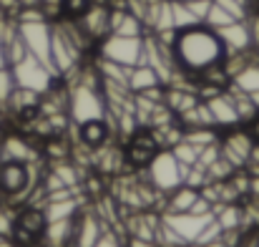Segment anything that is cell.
<instances>
[{
  "instance_id": "cell-1",
  "label": "cell",
  "mask_w": 259,
  "mask_h": 247,
  "mask_svg": "<svg viewBox=\"0 0 259 247\" xmlns=\"http://www.w3.org/2000/svg\"><path fill=\"white\" fill-rule=\"evenodd\" d=\"M171 53L176 68H181L191 76H199L201 71L224 63V58H227V48H224L219 33L204 23L176 30Z\"/></svg>"
},
{
  "instance_id": "cell-2",
  "label": "cell",
  "mask_w": 259,
  "mask_h": 247,
  "mask_svg": "<svg viewBox=\"0 0 259 247\" xmlns=\"http://www.w3.org/2000/svg\"><path fill=\"white\" fill-rule=\"evenodd\" d=\"M106 98L101 93L98 71H76V81L68 86V119L81 126L86 121L106 119Z\"/></svg>"
},
{
  "instance_id": "cell-3",
  "label": "cell",
  "mask_w": 259,
  "mask_h": 247,
  "mask_svg": "<svg viewBox=\"0 0 259 247\" xmlns=\"http://www.w3.org/2000/svg\"><path fill=\"white\" fill-rule=\"evenodd\" d=\"M189 166L179 164V159L171 154V149H159L151 162L146 164V174H149V184L161 192V194H169L176 187L184 184V177H186Z\"/></svg>"
},
{
  "instance_id": "cell-4",
  "label": "cell",
  "mask_w": 259,
  "mask_h": 247,
  "mask_svg": "<svg viewBox=\"0 0 259 247\" xmlns=\"http://www.w3.org/2000/svg\"><path fill=\"white\" fill-rule=\"evenodd\" d=\"M18 23V36L23 38L25 48L30 56H35L40 63H46L53 71L51 63V38H53V25L48 18H33V20H15ZM56 74V71H53Z\"/></svg>"
},
{
  "instance_id": "cell-5",
  "label": "cell",
  "mask_w": 259,
  "mask_h": 247,
  "mask_svg": "<svg viewBox=\"0 0 259 247\" xmlns=\"http://www.w3.org/2000/svg\"><path fill=\"white\" fill-rule=\"evenodd\" d=\"M141 53H144V36L134 38V36L108 33L106 38L98 41V58L113 61L118 66H126V68L141 63Z\"/></svg>"
},
{
  "instance_id": "cell-6",
  "label": "cell",
  "mask_w": 259,
  "mask_h": 247,
  "mask_svg": "<svg viewBox=\"0 0 259 247\" xmlns=\"http://www.w3.org/2000/svg\"><path fill=\"white\" fill-rule=\"evenodd\" d=\"M10 74H13V81L15 86H20V88H30V91H35V93H46L53 81H56V74L46 66V63H40L35 56H25L23 61H18V63H13L10 66Z\"/></svg>"
},
{
  "instance_id": "cell-7",
  "label": "cell",
  "mask_w": 259,
  "mask_h": 247,
  "mask_svg": "<svg viewBox=\"0 0 259 247\" xmlns=\"http://www.w3.org/2000/svg\"><path fill=\"white\" fill-rule=\"evenodd\" d=\"M33 164L23 162H0V192L13 197V202L28 199L33 192Z\"/></svg>"
},
{
  "instance_id": "cell-8",
  "label": "cell",
  "mask_w": 259,
  "mask_h": 247,
  "mask_svg": "<svg viewBox=\"0 0 259 247\" xmlns=\"http://www.w3.org/2000/svg\"><path fill=\"white\" fill-rule=\"evenodd\" d=\"M46 215L40 207H25L20 215H15V225H13V235L10 240L18 247H30L35 245L40 237H43V230H46Z\"/></svg>"
},
{
  "instance_id": "cell-9",
  "label": "cell",
  "mask_w": 259,
  "mask_h": 247,
  "mask_svg": "<svg viewBox=\"0 0 259 247\" xmlns=\"http://www.w3.org/2000/svg\"><path fill=\"white\" fill-rule=\"evenodd\" d=\"M76 23H78V28L83 30V36H86L88 41L93 43H98L101 38H106L108 33H111V5L108 3H103V0H96V3H88V8L78 15V18H73Z\"/></svg>"
},
{
  "instance_id": "cell-10",
  "label": "cell",
  "mask_w": 259,
  "mask_h": 247,
  "mask_svg": "<svg viewBox=\"0 0 259 247\" xmlns=\"http://www.w3.org/2000/svg\"><path fill=\"white\" fill-rule=\"evenodd\" d=\"M161 220L174 232L191 247L196 242L199 232L214 220V215H191V212H161Z\"/></svg>"
},
{
  "instance_id": "cell-11",
  "label": "cell",
  "mask_w": 259,
  "mask_h": 247,
  "mask_svg": "<svg viewBox=\"0 0 259 247\" xmlns=\"http://www.w3.org/2000/svg\"><path fill=\"white\" fill-rule=\"evenodd\" d=\"M252 147H254V139H252L249 131H229V134L219 142L222 157L234 166V169H244Z\"/></svg>"
},
{
  "instance_id": "cell-12",
  "label": "cell",
  "mask_w": 259,
  "mask_h": 247,
  "mask_svg": "<svg viewBox=\"0 0 259 247\" xmlns=\"http://www.w3.org/2000/svg\"><path fill=\"white\" fill-rule=\"evenodd\" d=\"M217 33H219V38L227 48V56L229 53H247V51L254 48V38H252V30H249L247 20H234V23L219 28Z\"/></svg>"
},
{
  "instance_id": "cell-13",
  "label": "cell",
  "mask_w": 259,
  "mask_h": 247,
  "mask_svg": "<svg viewBox=\"0 0 259 247\" xmlns=\"http://www.w3.org/2000/svg\"><path fill=\"white\" fill-rule=\"evenodd\" d=\"M206 106L211 111V119H214V126H222V129H232L239 124V114H237V106H234V98L232 93L224 88L219 93H214L211 98H206Z\"/></svg>"
},
{
  "instance_id": "cell-14",
  "label": "cell",
  "mask_w": 259,
  "mask_h": 247,
  "mask_svg": "<svg viewBox=\"0 0 259 247\" xmlns=\"http://www.w3.org/2000/svg\"><path fill=\"white\" fill-rule=\"evenodd\" d=\"M106 227H108V225H106L96 212L81 215V217L76 220V225H73V240H71V247H93Z\"/></svg>"
},
{
  "instance_id": "cell-15",
  "label": "cell",
  "mask_w": 259,
  "mask_h": 247,
  "mask_svg": "<svg viewBox=\"0 0 259 247\" xmlns=\"http://www.w3.org/2000/svg\"><path fill=\"white\" fill-rule=\"evenodd\" d=\"M156 152H159V147H156L151 131H136L123 154H126V162L131 166H146Z\"/></svg>"
},
{
  "instance_id": "cell-16",
  "label": "cell",
  "mask_w": 259,
  "mask_h": 247,
  "mask_svg": "<svg viewBox=\"0 0 259 247\" xmlns=\"http://www.w3.org/2000/svg\"><path fill=\"white\" fill-rule=\"evenodd\" d=\"M38 152L23 139V136H5L0 144V162H23V164H35Z\"/></svg>"
},
{
  "instance_id": "cell-17",
  "label": "cell",
  "mask_w": 259,
  "mask_h": 247,
  "mask_svg": "<svg viewBox=\"0 0 259 247\" xmlns=\"http://www.w3.org/2000/svg\"><path fill=\"white\" fill-rule=\"evenodd\" d=\"M111 33L116 36H134V38H141L146 36V25L139 15H134L131 10L126 8H111Z\"/></svg>"
},
{
  "instance_id": "cell-18",
  "label": "cell",
  "mask_w": 259,
  "mask_h": 247,
  "mask_svg": "<svg viewBox=\"0 0 259 247\" xmlns=\"http://www.w3.org/2000/svg\"><path fill=\"white\" fill-rule=\"evenodd\" d=\"M156 86H164V83H161L159 74H156L151 66L136 63V66L128 68V91H131V93H144V91L156 88Z\"/></svg>"
},
{
  "instance_id": "cell-19",
  "label": "cell",
  "mask_w": 259,
  "mask_h": 247,
  "mask_svg": "<svg viewBox=\"0 0 259 247\" xmlns=\"http://www.w3.org/2000/svg\"><path fill=\"white\" fill-rule=\"evenodd\" d=\"M78 136H81L83 147H88V149L93 152V149H101V147L108 142L111 129H108L106 119H98V121H86V124H81V126H78Z\"/></svg>"
},
{
  "instance_id": "cell-20",
  "label": "cell",
  "mask_w": 259,
  "mask_h": 247,
  "mask_svg": "<svg viewBox=\"0 0 259 247\" xmlns=\"http://www.w3.org/2000/svg\"><path fill=\"white\" fill-rule=\"evenodd\" d=\"M73 225H76V217H71V220H58V222H48L46 230H43L46 245L48 247L71 245V240H73Z\"/></svg>"
},
{
  "instance_id": "cell-21",
  "label": "cell",
  "mask_w": 259,
  "mask_h": 247,
  "mask_svg": "<svg viewBox=\"0 0 259 247\" xmlns=\"http://www.w3.org/2000/svg\"><path fill=\"white\" fill-rule=\"evenodd\" d=\"M229 86H234L237 91H244V93H257L259 91V58L249 61L242 71H237L232 79H229Z\"/></svg>"
},
{
  "instance_id": "cell-22",
  "label": "cell",
  "mask_w": 259,
  "mask_h": 247,
  "mask_svg": "<svg viewBox=\"0 0 259 247\" xmlns=\"http://www.w3.org/2000/svg\"><path fill=\"white\" fill-rule=\"evenodd\" d=\"M78 207H81V199H76V197H68V199H56V202H46L43 215H46V222L71 220V217H76V215H78Z\"/></svg>"
},
{
  "instance_id": "cell-23",
  "label": "cell",
  "mask_w": 259,
  "mask_h": 247,
  "mask_svg": "<svg viewBox=\"0 0 259 247\" xmlns=\"http://www.w3.org/2000/svg\"><path fill=\"white\" fill-rule=\"evenodd\" d=\"M196 197H199V189H191V187L181 184V187H176L174 192L166 194V209L164 212H189L191 204L196 202Z\"/></svg>"
},
{
  "instance_id": "cell-24",
  "label": "cell",
  "mask_w": 259,
  "mask_h": 247,
  "mask_svg": "<svg viewBox=\"0 0 259 247\" xmlns=\"http://www.w3.org/2000/svg\"><path fill=\"white\" fill-rule=\"evenodd\" d=\"M5 106H8V109H13L15 114H18V111H23V109L40 106V93H35V91H30V88H20V86H15Z\"/></svg>"
},
{
  "instance_id": "cell-25",
  "label": "cell",
  "mask_w": 259,
  "mask_h": 247,
  "mask_svg": "<svg viewBox=\"0 0 259 247\" xmlns=\"http://www.w3.org/2000/svg\"><path fill=\"white\" fill-rule=\"evenodd\" d=\"M171 3V20H174V30H184L191 25H199V20L191 15V10L186 8L184 0H169Z\"/></svg>"
},
{
  "instance_id": "cell-26",
  "label": "cell",
  "mask_w": 259,
  "mask_h": 247,
  "mask_svg": "<svg viewBox=\"0 0 259 247\" xmlns=\"http://www.w3.org/2000/svg\"><path fill=\"white\" fill-rule=\"evenodd\" d=\"M181 139H184V142H191V144H196V147H206V144L219 142L217 134H214V126H189V129H184Z\"/></svg>"
},
{
  "instance_id": "cell-27",
  "label": "cell",
  "mask_w": 259,
  "mask_h": 247,
  "mask_svg": "<svg viewBox=\"0 0 259 247\" xmlns=\"http://www.w3.org/2000/svg\"><path fill=\"white\" fill-rule=\"evenodd\" d=\"M201 149L204 147H196V144H191V142H176L171 147V154L179 159V164H186V166H191V164H196V159H199V154H201Z\"/></svg>"
},
{
  "instance_id": "cell-28",
  "label": "cell",
  "mask_w": 259,
  "mask_h": 247,
  "mask_svg": "<svg viewBox=\"0 0 259 247\" xmlns=\"http://www.w3.org/2000/svg\"><path fill=\"white\" fill-rule=\"evenodd\" d=\"M234 20H237V18H234L232 13H227L222 5H217V3L211 0V8H209V13H206V18H204V25H209V28L219 30V28H224V25L234 23Z\"/></svg>"
},
{
  "instance_id": "cell-29",
  "label": "cell",
  "mask_w": 259,
  "mask_h": 247,
  "mask_svg": "<svg viewBox=\"0 0 259 247\" xmlns=\"http://www.w3.org/2000/svg\"><path fill=\"white\" fill-rule=\"evenodd\" d=\"M206 174H209V179L211 182H224V179H229L232 174H234V166L229 164L222 154H219V159L214 162V164H209V169H206Z\"/></svg>"
},
{
  "instance_id": "cell-30",
  "label": "cell",
  "mask_w": 259,
  "mask_h": 247,
  "mask_svg": "<svg viewBox=\"0 0 259 247\" xmlns=\"http://www.w3.org/2000/svg\"><path fill=\"white\" fill-rule=\"evenodd\" d=\"M206 182H209V174H206L204 166H199V164L189 166V171H186V177H184V184H186V187H191V189H201Z\"/></svg>"
},
{
  "instance_id": "cell-31",
  "label": "cell",
  "mask_w": 259,
  "mask_h": 247,
  "mask_svg": "<svg viewBox=\"0 0 259 247\" xmlns=\"http://www.w3.org/2000/svg\"><path fill=\"white\" fill-rule=\"evenodd\" d=\"M224 235V230H222V225L217 222V220H211L201 232H199V237H196V242L191 247H201V245H209V242H214V240H219Z\"/></svg>"
},
{
  "instance_id": "cell-32",
  "label": "cell",
  "mask_w": 259,
  "mask_h": 247,
  "mask_svg": "<svg viewBox=\"0 0 259 247\" xmlns=\"http://www.w3.org/2000/svg\"><path fill=\"white\" fill-rule=\"evenodd\" d=\"M53 171L63 179L66 187H76L78 184V169L71 164H53Z\"/></svg>"
},
{
  "instance_id": "cell-33",
  "label": "cell",
  "mask_w": 259,
  "mask_h": 247,
  "mask_svg": "<svg viewBox=\"0 0 259 247\" xmlns=\"http://www.w3.org/2000/svg\"><path fill=\"white\" fill-rule=\"evenodd\" d=\"M186 3V8L191 10V15L199 20V23H204V18H206V13H209V8H211V0H184Z\"/></svg>"
},
{
  "instance_id": "cell-34",
  "label": "cell",
  "mask_w": 259,
  "mask_h": 247,
  "mask_svg": "<svg viewBox=\"0 0 259 247\" xmlns=\"http://www.w3.org/2000/svg\"><path fill=\"white\" fill-rule=\"evenodd\" d=\"M93 247H123V242H121V237L116 235V230L106 227V230L101 232V237L96 240V245Z\"/></svg>"
},
{
  "instance_id": "cell-35",
  "label": "cell",
  "mask_w": 259,
  "mask_h": 247,
  "mask_svg": "<svg viewBox=\"0 0 259 247\" xmlns=\"http://www.w3.org/2000/svg\"><path fill=\"white\" fill-rule=\"evenodd\" d=\"M40 10L43 15L51 20V18H61L63 15V0H40Z\"/></svg>"
},
{
  "instance_id": "cell-36",
  "label": "cell",
  "mask_w": 259,
  "mask_h": 247,
  "mask_svg": "<svg viewBox=\"0 0 259 247\" xmlns=\"http://www.w3.org/2000/svg\"><path fill=\"white\" fill-rule=\"evenodd\" d=\"M88 3H91V0H63V15L78 18V15L88 8Z\"/></svg>"
},
{
  "instance_id": "cell-37",
  "label": "cell",
  "mask_w": 259,
  "mask_h": 247,
  "mask_svg": "<svg viewBox=\"0 0 259 247\" xmlns=\"http://www.w3.org/2000/svg\"><path fill=\"white\" fill-rule=\"evenodd\" d=\"M247 174L249 177H259V142H254V147H252V152H249V157H247Z\"/></svg>"
},
{
  "instance_id": "cell-38",
  "label": "cell",
  "mask_w": 259,
  "mask_h": 247,
  "mask_svg": "<svg viewBox=\"0 0 259 247\" xmlns=\"http://www.w3.org/2000/svg\"><path fill=\"white\" fill-rule=\"evenodd\" d=\"M13 225H15V215L0 212V237H10L13 235Z\"/></svg>"
},
{
  "instance_id": "cell-39",
  "label": "cell",
  "mask_w": 259,
  "mask_h": 247,
  "mask_svg": "<svg viewBox=\"0 0 259 247\" xmlns=\"http://www.w3.org/2000/svg\"><path fill=\"white\" fill-rule=\"evenodd\" d=\"M257 235H259V230H252V232H247L244 237H239V240L234 242V247H257Z\"/></svg>"
},
{
  "instance_id": "cell-40",
  "label": "cell",
  "mask_w": 259,
  "mask_h": 247,
  "mask_svg": "<svg viewBox=\"0 0 259 247\" xmlns=\"http://www.w3.org/2000/svg\"><path fill=\"white\" fill-rule=\"evenodd\" d=\"M126 247H159V245H156L154 240H144V237H131V235H128Z\"/></svg>"
},
{
  "instance_id": "cell-41",
  "label": "cell",
  "mask_w": 259,
  "mask_h": 247,
  "mask_svg": "<svg viewBox=\"0 0 259 247\" xmlns=\"http://www.w3.org/2000/svg\"><path fill=\"white\" fill-rule=\"evenodd\" d=\"M8 66V58H5V46H3V38H0V68Z\"/></svg>"
},
{
  "instance_id": "cell-42",
  "label": "cell",
  "mask_w": 259,
  "mask_h": 247,
  "mask_svg": "<svg viewBox=\"0 0 259 247\" xmlns=\"http://www.w3.org/2000/svg\"><path fill=\"white\" fill-rule=\"evenodd\" d=\"M254 136H257V139H259V124H257V129H254Z\"/></svg>"
},
{
  "instance_id": "cell-43",
  "label": "cell",
  "mask_w": 259,
  "mask_h": 247,
  "mask_svg": "<svg viewBox=\"0 0 259 247\" xmlns=\"http://www.w3.org/2000/svg\"><path fill=\"white\" fill-rule=\"evenodd\" d=\"M257 247H259V235H257Z\"/></svg>"
},
{
  "instance_id": "cell-44",
  "label": "cell",
  "mask_w": 259,
  "mask_h": 247,
  "mask_svg": "<svg viewBox=\"0 0 259 247\" xmlns=\"http://www.w3.org/2000/svg\"><path fill=\"white\" fill-rule=\"evenodd\" d=\"M0 121H3V116H0Z\"/></svg>"
}]
</instances>
